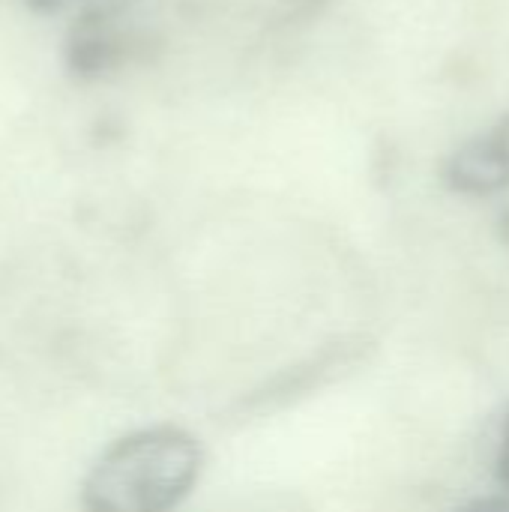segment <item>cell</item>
Masks as SVG:
<instances>
[{"mask_svg": "<svg viewBox=\"0 0 509 512\" xmlns=\"http://www.w3.org/2000/svg\"><path fill=\"white\" fill-rule=\"evenodd\" d=\"M204 453L192 432L162 423L108 444L81 483V512H174L195 489Z\"/></svg>", "mask_w": 509, "mask_h": 512, "instance_id": "6da1fadb", "label": "cell"}, {"mask_svg": "<svg viewBox=\"0 0 509 512\" xmlns=\"http://www.w3.org/2000/svg\"><path fill=\"white\" fill-rule=\"evenodd\" d=\"M444 183L459 195H495L509 186V117L465 141L444 162Z\"/></svg>", "mask_w": 509, "mask_h": 512, "instance_id": "7a4b0ae2", "label": "cell"}, {"mask_svg": "<svg viewBox=\"0 0 509 512\" xmlns=\"http://www.w3.org/2000/svg\"><path fill=\"white\" fill-rule=\"evenodd\" d=\"M27 9H33L36 15H60V12H66V9H72V6H87V3H93V0H21ZM90 12H99L96 9V3H93V9ZM87 12V15H90Z\"/></svg>", "mask_w": 509, "mask_h": 512, "instance_id": "3957f363", "label": "cell"}, {"mask_svg": "<svg viewBox=\"0 0 509 512\" xmlns=\"http://www.w3.org/2000/svg\"><path fill=\"white\" fill-rule=\"evenodd\" d=\"M495 474L501 489L509 495V411L504 417V429H501V444H498V456H495Z\"/></svg>", "mask_w": 509, "mask_h": 512, "instance_id": "277c9868", "label": "cell"}, {"mask_svg": "<svg viewBox=\"0 0 509 512\" xmlns=\"http://www.w3.org/2000/svg\"><path fill=\"white\" fill-rule=\"evenodd\" d=\"M459 512H509V495H492V498H477L465 504Z\"/></svg>", "mask_w": 509, "mask_h": 512, "instance_id": "5b68a950", "label": "cell"}]
</instances>
